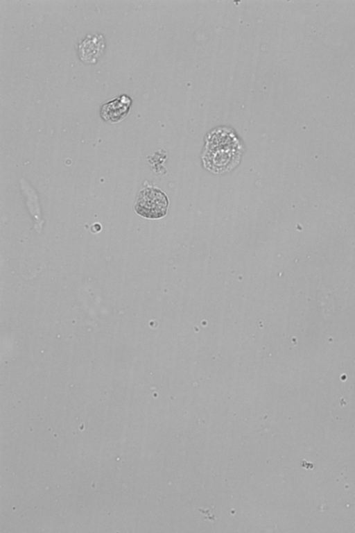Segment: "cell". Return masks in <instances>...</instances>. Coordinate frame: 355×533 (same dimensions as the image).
<instances>
[{
  "label": "cell",
  "mask_w": 355,
  "mask_h": 533,
  "mask_svg": "<svg viewBox=\"0 0 355 533\" xmlns=\"http://www.w3.org/2000/svg\"><path fill=\"white\" fill-rule=\"evenodd\" d=\"M203 160L209 167L225 169L237 161L242 146L234 133L227 128L214 130L208 135Z\"/></svg>",
  "instance_id": "6da1fadb"
},
{
  "label": "cell",
  "mask_w": 355,
  "mask_h": 533,
  "mask_svg": "<svg viewBox=\"0 0 355 533\" xmlns=\"http://www.w3.org/2000/svg\"><path fill=\"white\" fill-rule=\"evenodd\" d=\"M168 200L166 194L155 187L141 189L135 205V212L147 219H159L166 214Z\"/></svg>",
  "instance_id": "7a4b0ae2"
},
{
  "label": "cell",
  "mask_w": 355,
  "mask_h": 533,
  "mask_svg": "<svg viewBox=\"0 0 355 533\" xmlns=\"http://www.w3.org/2000/svg\"><path fill=\"white\" fill-rule=\"evenodd\" d=\"M105 42L101 33H89L78 44V54L81 61L95 64L103 54Z\"/></svg>",
  "instance_id": "3957f363"
},
{
  "label": "cell",
  "mask_w": 355,
  "mask_h": 533,
  "mask_svg": "<svg viewBox=\"0 0 355 533\" xmlns=\"http://www.w3.org/2000/svg\"><path fill=\"white\" fill-rule=\"evenodd\" d=\"M132 103L130 96L123 94L118 98L105 103L101 110V116L103 120L116 123L128 115Z\"/></svg>",
  "instance_id": "277c9868"
}]
</instances>
